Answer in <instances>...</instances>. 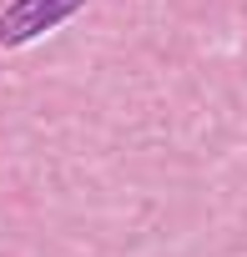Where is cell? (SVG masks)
I'll return each mask as SVG.
<instances>
[{
	"label": "cell",
	"mask_w": 247,
	"mask_h": 257,
	"mask_svg": "<svg viewBox=\"0 0 247 257\" xmlns=\"http://www.w3.org/2000/svg\"><path fill=\"white\" fill-rule=\"evenodd\" d=\"M71 11H81V0H16V6L0 16V41L6 46L31 41V36L51 31L56 21H66Z\"/></svg>",
	"instance_id": "1"
}]
</instances>
